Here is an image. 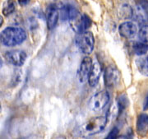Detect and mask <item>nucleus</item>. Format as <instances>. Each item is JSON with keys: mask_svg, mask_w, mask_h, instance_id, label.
<instances>
[{"mask_svg": "<svg viewBox=\"0 0 148 139\" xmlns=\"http://www.w3.org/2000/svg\"><path fill=\"white\" fill-rule=\"evenodd\" d=\"M144 109H147V96L145 98V101H144Z\"/></svg>", "mask_w": 148, "mask_h": 139, "instance_id": "obj_23", "label": "nucleus"}, {"mask_svg": "<svg viewBox=\"0 0 148 139\" xmlns=\"http://www.w3.org/2000/svg\"><path fill=\"white\" fill-rule=\"evenodd\" d=\"M138 37L140 40V42L147 44V24L143 25L141 27L139 33H138Z\"/></svg>", "mask_w": 148, "mask_h": 139, "instance_id": "obj_18", "label": "nucleus"}, {"mask_svg": "<svg viewBox=\"0 0 148 139\" xmlns=\"http://www.w3.org/2000/svg\"><path fill=\"white\" fill-rule=\"evenodd\" d=\"M118 134H119V129L117 128H114L106 136L105 139H116L118 138Z\"/></svg>", "mask_w": 148, "mask_h": 139, "instance_id": "obj_20", "label": "nucleus"}, {"mask_svg": "<svg viewBox=\"0 0 148 139\" xmlns=\"http://www.w3.org/2000/svg\"><path fill=\"white\" fill-rule=\"evenodd\" d=\"M135 2L144 10H147V0H135Z\"/></svg>", "mask_w": 148, "mask_h": 139, "instance_id": "obj_21", "label": "nucleus"}, {"mask_svg": "<svg viewBox=\"0 0 148 139\" xmlns=\"http://www.w3.org/2000/svg\"><path fill=\"white\" fill-rule=\"evenodd\" d=\"M136 66L138 71L144 76H147V57L138 58L136 60Z\"/></svg>", "mask_w": 148, "mask_h": 139, "instance_id": "obj_15", "label": "nucleus"}, {"mask_svg": "<svg viewBox=\"0 0 148 139\" xmlns=\"http://www.w3.org/2000/svg\"><path fill=\"white\" fill-rule=\"evenodd\" d=\"M17 1H18V3L21 6L27 5L31 2V0H17Z\"/></svg>", "mask_w": 148, "mask_h": 139, "instance_id": "obj_22", "label": "nucleus"}, {"mask_svg": "<svg viewBox=\"0 0 148 139\" xmlns=\"http://www.w3.org/2000/svg\"><path fill=\"white\" fill-rule=\"evenodd\" d=\"M2 65H3V61H2V59L0 57V68H2Z\"/></svg>", "mask_w": 148, "mask_h": 139, "instance_id": "obj_26", "label": "nucleus"}, {"mask_svg": "<svg viewBox=\"0 0 148 139\" xmlns=\"http://www.w3.org/2000/svg\"><path fill=\"white\" fill-rule=\"evenodd\" d=\"M16 7L15 0H7L3 6V14L5 16H8L15 12Z\"/></svg>", "mask_w": 148, "mask_h": 139, "instance_id": "obj_14", "label": "nucleus"}, {"mask_svg": "<svg viewBox=\"0 0 148 139\" xmlns=\"http://www.w3.org/2000/svg\"><path fill=\"white\" fill-rule=\"evenodd\" d=\"M116 139H127L126 137H124V136H120V137H118Z\"/></svg>", "mask_w": 148, "mask_h": 139, "instance_id": "obj_25", "label": "nucleus"}, {"mask_svg": "<svg viewBox=\"0 0 148 139\" xmlns=\"http://www.w3.org/2000/svg\"><path fill=\"white\" fill-rule=\"evenodd\" d=\"M3 24V16L0 15V27H2Z\"/></svg>", "mask_w": 148, "mask_h": 139, "instance_id": "obj_24", "label": "nucleus"}, {"mask_svg": "<svg viewBox=\"0 0 148 139\" xmlns=\"http://www.w3.org/2000/svg\"><path fill=\"white\" fill-rule=\"evenodd\" d=\"M137 128L140 134H146L147 132V114H142L138 116Z\"/></svg>", "mask_w": 148, "mask_h": 139, "instance_id": "obj_13", "label": "nucleus"}, {"mask_svg": "<svg viewBox=\"0 0 148 139\" xmlns=\"http://www.w3.org/2000/svg\"><path fill=\"white\" fill-rule=\"evenodd\" d=\"M107 124V118L105 116H97L91 118L86 121L80 127V133L82 136L89 137L101 133Z\"/></svg>", "mask_w": 148, "mask_h": 139, "instance_id": "obj_2", "label": "nucleus"}, {"mask_svg": "<svg viewBox=\"0 0 148 139\" xmlns=\"http://www.w3.org/2000/svg\"><path fill=\"white\" fill-rule=\"evenodd\" d=\"M92 62H93L92 59L88 56L85 57L84 59H82L80 65L79 71H78V78H79L80 82L84 83L87 81L90 68L92 66Z\"/></svg>", "mask_w": 148, "mask_h": 139, "instance_id": "obj_9", "label": "nucleus"}, {"mask_svg": "<svg viewBox=\"0 0 148 139\" xmlns=\"http://www.w3.org/2000/svg\"><path fill=\"white\" fill-rule=\"evenodd\" d=\"M110 94L107 91H102L95 94L89 101V108L94 112L101 111L110 101Z\"/></svg>", "mask_w": 148, "mask_h": 139, "instance_id": "obj_4", "label": "nucleus"}, {"mask_svg": "<svg viewBox=\"0 0 148 139\" xmlns=\"http://www.w3.org/2000/svg\"><path fill=\"white\" fill-rule=\"evenodd\" d=\"M58 18H59V12L58 8L53 4L49 6L46 12V21H47V27L49 30H53L56 27Z\"/></svg>", "mask_w": 148, "mask_h": 139, "instance_id": "obj_10", "label": "nucleus"}, {"mask_svg": "<svg viewBox=\"0 0 148 139\" xmlns=\"http://www.w3.org/2000/svg\"><path fill=\"white\" fill-rule=\"evenodd\" d=\"M121 78V75L119 69L114 65H110L106 68L104 73L105 84L108 87H114L117 86Z\"/></svg>", "mask_w": 148, "mask_h": 139, "instance_id": "obj_5", "label": "nucleus"}, {"mask_svg": "<svg viewBox=\"0 0 148 139\" xmlns=\"http://www.w3.org/2000/svg\"><path fill=\"white\" fill-rule=\"evenodd\" d=\"M133 16V10L132 7L128 4H123L119 9V16L122 19H129Z\"/></svg>", "mask_w": 148, "mask_h": 139, "instance_id": "obj_16", "label": "nucleus"}, {"mask_svg": "<svg viewBox=\"0 0 148 139\" xmlns=\"http://www.w3.org/2000/svg\"><path fill=\"white\" fill-rule=\"evenodd\" d=\"M101 75V66L100 63L95 60L94 63L92 62V66L90 68V73L88 76V83L90 86H95L98 84Z\"/></svg>", "mask_w": 148, "mask_h": 139, "instance_id": "obj_11", "label": "nucleus"}, {"mask_svg": "<svg viewBox=\"0 0 148 139\" xmlns=\"http://www.w3.org/2000/svg\"><path fill=\"white\" fill-rule=\"evenodd\" d=\"M6 60L13 66L20 67L25 64L27 60V53L22 50H10L4 54Z\"/></svg>", "mask_w": 148, "mask_h": 139, "instance_id": "obj_6", "label": "nucleus"}, {"mask_svg": "<svg viewBox=\"0 0 148 139\" xmlns=\"http://www.w3.org/2000/svg\"><path fill=\"white\" fill-rule=\"evenodd\" d=\"M118 106L119 111H122L127 106V99L125 96H121L118 99Z\"/></svg>", "mask_w": 148, "mask_h": 139, "instance_id": "obj_19", "label": "nucleus"}, {"mask_svg": "<svg viewBox=\"0 0 148 139\" xmlns=\"http://www.w3.org/2000/svg\"><path fill=\"white\" fill-rule=\"evenodd\" d=\"M132 49H133V51L136 54H138L139 56L144 55L147 53V44L137 41V42L133 43Z\"/></svg>", "mask_w": 148, "mask_h": 139, "instance_id": "obj_17", "label": "nucleus"}, {"mask_svg": "<svg viewBox=\"0 0 148 139\" xmlns=\"http://www.w3.org/2000/svg\"><path fill=\"white\" fill-rule=\"evenodd\" d=\"M75 42L82 53L85 54H90L94 49L95 38L91 32L86 31L77 33Z\"/></svg>", "mask_w": 148, "mask_h": 139, "instance_id": "obj_3", "label": "nucleus"}, {"mask_svg": "<svg viewBox=\"0 0 148 139\" xmlns=\"http://www.w3.org/2000/svg\"><path fill=\"white\" fill-rule=\"evenodd\" d=\"M70 23L75 31L81 33V32L86 31L87 29L90 28L91 26V20L89 16L85 14L83 15L79 14V16H77L73 21H70Z\"/></svg>", "mask_w": 148, "mask_h": 139, "instance_id": "obj_7", "label": "nucleus"}, {"mask_svg": "<svg viewBox=\"0 0 148 139\" xmlns=\"http://www.w3.org/2000/svg\"><path fill=\"white\" fill-rule=\"evenodd\" d=\"M59 14H60L62 20H64V21L69 20V21H71L75 19L77 16H79L80 13L75 7L68 4V5L64 6L61 8Z\"/></svg>", "mask_w": 148, "mask_h": 139, "instance_id": "obj_12", "label": "nucleus"}, {"mask_svg": "<svg viewBox=\"0 0 148 139\" xmlns=\"http://www.w3.org/2000/svg\"><path fill=\"white\" fill-rule=\"evenodd\" d=\"M119 32L122 37L125 39H132L138 32V27L132 21H125L119 27Z\"/></svg>", "mask_w": 148, "mask_h": 139, "instance_id": "obj_8", "label": "nucleus"}, {"mask_svg": "<svg viewBox=\"0 0 148 139\" xmlns=\"http://www.w3.org/2000/svg\"><path fill=\"white\" fill-rule=\"evenodd\" d=\"M2 111V107H1V105H0V112Z\"/></svg>", "mask_w": 148, "mask_h": 139, "instance_id": "obj_27", "label": "nucleus"}, {"mask_svg": "<svg viewBox=\"0 0 148 139\" xmlns=\"http://www.w3.org/2000/svg\"><path fill=\"white\" fill-rule=\"evenodd\" d=\"M27 39V32L21 27H9L0 33V42L7 47L21 45Z\"/></svg>", "mask_w": 148, "mask_h": 139, "instance_id": "obj_1", "label": "nucleus"}]
</instances>
